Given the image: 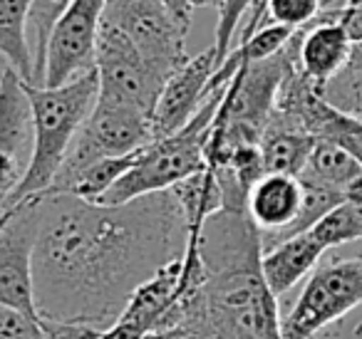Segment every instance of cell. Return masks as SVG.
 <instances>
[{"mask_svg": "<svg viewBox=\"0 0 362 339\" xmlns=\"http://www.w3.org/2000/svg\"><path fill=\"white\" fill-rule=\"evenodd\" d=\"M37 198L33 273L42 319L105 332L132 295L187 250L189 225L171 191L122 206L70 194Z\"/></svg>", "mask_w": 362, "mask_h": 339, "instance_id": "cell-1", "label": "cell"}, {"mask_svg": "<svg viewBox=\"0 0 362 339\" xmlns=\"http://www.w3.org/2000/svg\"><path fill=\"white\" fill-rule=\"evenodd\" d=\"M202 280L181 297L174 327L187 339H286L278 297L261 273L263 235L246 203H223L197 240Z\"/></svg>", "mask_w": 362, "mask_h": 339, "instance_id": "cell-2", "label": "cell"}, {"mask_svg": "<svg viewBox=\"0 0 362 339\" xmlns=\"http://www.w3.org/2000/svg\"><path fill=\"white\" fill-rule=\"evenodd\" d=\"M23 85H25L33 107L35 151H33L28 176L18 186L8 210L21 201L50 191L57 171L62 169L67 154H70V146L75 141L77 131L82 129L90 112L95 109L97 95H100L97 72H87V75L60 87H37L28 85V82H23Z\"/></svg>", "mask_w": 362, "mask_h": 339, "instance_id": "cell-3", "label": "cell"}, {"mask_svg": "<svg viewBox=\"0 0 362 339\" xmlns=\"http://www.w3.org/2000/svg\"><path fill=\"white\" fill-rule=\"evenodd\" d=\"M228 85L216 90L206 100V105L197 112L192 121L181 131L166 139L151 141L139 151V159L105 196L102 206H122L129 201L144 198L151 194H164L179 186L181 181L192 179L206 169V144L211 136L214 117L218 112Z\"/></svg>", "mask_w": 362, "mask_h": 339, "instance_id": "cell-4", "label": "cell"}, {"mask_svg": "<svg viewBox=\"0 0 362 339\" xmlns=\"http://www.w3.org/2000/svg\"><path fill=\"white\" fill-rule=\"evenodd\" d=\"M151 141H154V134H151L149 114H144L136 107L97 97L95 109L90 112L82 129L77 131L70 154H67L62 169L57 171L55 184L50 186L47 194H65L72 181L92 164L134 154V151L149 146Z\"/></svg>", "mask_w": 362, "mask_h": 339, "instance_id": "cell-5", "label": "cell"}, {"mask_svg": "<svg viewBox=\"0 0 362 339\" xmlns=\"http://www.w3.org/2000/svg\"><path fill=\"white\" fill-rule=\"evenodd\" d=\"M357 304H362V255L322 265L308 278L296 304L283 317V337L315 339L320 329L342 319Z\"/></svg>", "mask_w": 362, "mask_h": 339, "instance_id": "cell-6", "label": "cell"}, {"mask_svg": "<svg viewBox=\"0 0 362 339\" xmlns=\"http://www.w3.org/2000/svg\"><path fill=\"white\" fill-rule=\"evenodd\" d=\"M95 72L100 80V100L119 102L154 114L159 95L171 75L151 65L119 30L102 20L97 37Z\"/></svg>", "mask_w": 362, "mask_h": 339, "instance_id": "cell-7", "label": "cell"}, {"mask_svg": "<svg viewBox=\"0 0 362 339\" xmlns=\"http://www.w3.org/2000/svg\"><path fill=\"white\" fill-rule=\"evenodd\" d=\"M105 23L119 30L151 65L174 75L189 60L187 28L161 6L159 0H107Z\"/></svg>", "mask_w": 362, "mask_h": 339, "instance_id": "cell-8", "label": "cell"}, {"mask_svg": "<svg viewBox=\"0 0 362 339\" xmlns=\"http://www.w3.org/2000/svg\"><path fill=\"white\" fill-rule=\"evenodd\" d=\"M107 0H70L50 32L37 87H60L95 72L97 37L105 20Z\"/></svg>", "mask_w": 362, "mask_h": 339, "instance_id": "cell-9", "label": "cell"}, {"mask_svg": "<svg viewBox=\"0 0 362 339\" xmlns=\"http://www.w3.org/2000/svg\"><path fill=\"white\" fill-rule=\"evenodd\" d=\"M37 240V198H25L8 210L0 228V304L28 317L40 319L35 304V258Z\"/></svg>", "mask_w": 362, "mask_h": 339, "instance_id": "cell-10", "label": "cell"}, {"mask_svg": "<svg viewBox=\"0 0 362 339\" xmlns=\"http://www.w3.org/2000/svg\"><path fill=\"white\" fill-rule=\"evenodd\" d=\"M35 151V124L25 85L8 72L0 90V215L6 213L18 186L28 176Z\"/></svg>", "mask_w": 362, "mask_h": 339, "instance_id": "cell-11", "label": "cell"}, {"mask_svg": "<svg viewBox=\"0 0 362 339\" xmlns=\"http://www.w3.org/2000/svg\"><path fill=\"white\" fill-rule=\"evenodd\" d=\"M218 70L216 47H206L202 55L189 57L169 82L164 85L159 95V102L151 114V134L154 141L181 131L189 121L197 117V112L206 105V100L214 95L211 82Z\"/></svg>", "mask_w": 362, "mask_h": 339, "instance_id": "cell-12", "label": "cell"}, {"mask_svg": "<svg viewBox=\"0 0 362 339\" xmlns=\"http://www.w3.org/2000/svg\"><path fill=\"white\" fill-rule=\"evenodd\" d=\"M352 50L355 42L340 23V13H322L310 28L298 32V70L325 92V87L347 70Z\"/></svg>", "mask_w": 362, "mask_h": 339, "instance_id": "cell-13", "label": "cell"}, {"mask_svg": "<svg viewBox=\"0 0 362 339\" xmlns=\"http://www.w3.org/2000/svg\"><path fill=\"white\" fill-rule=\"evenodd\" d=\"M251 220L263 235V245L283 235L303 208V184L298 176L263 174L251 186L246 198Z\"/></svg>", "mask_w": 362, "mask_h": 339, "instance_id": "cell-14", "label": "cell"}, {"mask_svg": "<svg viewBox=\"0 0 362 339\" xmlns=\"http://www.w3.org/2000/svg\"><path fill=\"white\" fill-rule=\"evenodd\" d=\"M315 136L305 131L300 121L283 112H273L266 131L261 136V159L266 174L300 176L315 146Z\"/></svg>", "mask_w": 362, "mask_h": 339, "instance_id": "cell-15", "label": "cell"}, {"mask_svg": "<svg viewBox=\"0 0 362 339\" xmlns=\"http://www.w3.org/2000/svg\"><path fill=\"white\" fill-rule=\"evenodd\" d=\"M322 253H325V248L317 243L310 230L303 235H296V238L281 240V243L263 250L261 273L266 278L271 292L276 297H281L288 290L296 287L305 275H310L315 270Z\"/></svg>", "mask_w": 362, "mask_h": 339, "instance_id": "cell-16", "label": "cell"}, {"mask_svg": "<svg viewBox=\"0 0 362 339\" xmlns=\"http://www.w3.org/2000/svg\"><path fill=\"white\" fill-rule=\"evenodd\" d=\"M298 179L313 181L345 196V201L362 198V166L332 141L317 139L305 169Z\"/></svg>", "mask_w": 362, "mask_h": 339, "instance_id": "cell-17", "label": "cell"}, {"mask_svg": "<svg viewBox=\"0 0 362 339\" xmlns=\"http://www.w3.org/2000/svg\"><path fill=\"white\" fill-rule=\"evenodd\" d=\"M35 0H0V57L23 82L35 85V55L30 45V11Z\"/></svg>", "mask_w": 362, "mask_h": 339, "instance_id": "cell-18", "label": "cell"}, {"mask_svg": "<svg viewBox=\"0 0 362 339\" xmlns=\"http://www.w3.org/2000/svg\"><path fill=\"white\" fill-rule=\"evenodd\" d=\"M139 151L127 154V156H117V159L97 161V164H92L90 169H85L72 181L65 194L77 196V198L87 201V203H100L102 196H105L122 176L129 174V169L136 164V159H139Z\"/></svg>", "mask_w": 362, "mask_h": 339, "instance_id": "cell-19", "label": "cell"}, {"mask_svg": "<svg viewBox=\"0 0 362 339\" xmlns=\"http://www.w3.org/2000/svg\"><path fill=\"white\" fill-rule=\"evenodd\" d=\"M310 233L325 250L352 243V240H362V203H357V201L340 203Z\"/></svg>", "mask_w": 362, "mask_h": 339, "instance_id": "cell-20", "label": "cell"}, {"mask_svg": "<svg viewBox=\"0 0 362 339\" xmlns=\"http://www.w3.org/2000/svg\"><path fill=\"white\" fill-rule=\"evenodd\" d=\"M67 6H70V0H35L33 3L28 30H30V45H33V55H35V85L42 82V62H45L50 32Z\"/></svg>", "mask_w": 362, "mask_h": 339, "instance_id": "cell-21", "label": "cell"}, {"mask_svg": "<svg viewBox=\"0 0 362 339\" xmlns=\"http://www.w3.org/2000/svg\"><path fill=\"white\" fill-rule=\"evenodd\" d=\"M296 32L281 25H263L258 30H253L251 35L238 37V45L233 47V52L238 55L241 65H253V62H263L276 57L281 50H286V45L293 40Z\"/></svg>", "mask_w": 362, "mask_h": 339, "instance_id": "cell-22", "label": "cell"}, {"mask_svg": "<svg viewBox=\"0 0 362 339\" xmlns=\"http://www.w3.org/2000/svg\"><path fill=\"white\" fill-rule=\"evenodd\" d=\"M325 100L347 114L362 117V45H355L347 70L325 87Z\"/></svg>", "mask_w": 362, "mask_h": 339, "instance_id": "cell-23", "label": "cell"}, {"mask_svg": "<svg viewBox=\"0 0 362 339\" xmlns=\"http://www.w3.org/2000/svg\"><path fill=\"white\" fill-rule=\"evenodd\" d=\"M322 16V0H266V18L271 25L300 32Z\"/></svg>", "mask_w": 362, "mask_h": 339, "instance_id": "cell-24", "label": "cell"}, {"mask_svg": "<svg viewBox=\"0 0 362 339\" xmlns=\"http://www.w3.org/2000/svg\"><path fill=\"white\" fill-rule=\"evenodd\" d=\"M256 0H223L221 11H218V23H216V35H214V47H216L218 67L223 65L228 55L233 50V42L238 37V30L243 25V18L253 8Z\"/></svg>", "mask_w": 362, "mask_h": 339, "instance_id": "cell-25", "label": "cell"}, {"mask_svg": "<svg viewBox=\"0 0 362 339\" xmlns=\"http://www.w3.org/2000/svg\"><path fill=\"white\" fill-rule=\"evenodd\" d=\"M37 332H40V319L0 304V339H35Z\"/></svg>", "mask_w": 362, "mask_h": 339, "instance_id": "cell-26", "label": "cell"}, {"mask_svg": "<svg viewBox=\"0 0 362 339\" xmlns=\"http://www.w3.org/2000/svg\"><path fill=\"white\" fill-rule=\"evenodd\" d=\"M100 329L85 327V324H67V322H52V319L40 317V332L35 339H97Z\"/></svg>", "mask_w": 362, "mask_h": 339, "instance_id": "cell-27", "label": "cell"}, {"mask_svg": "<svg viewBox=\"0 0 362 339\" xmlns=\"http://www.w3.org/2000/svg\"><path fill=\"white\" fill-rule=\"evenodd\" d=\"M340 23L345 25L347 35L355 45H362V3L340 13Z\"/></svg>", "mask_w": 362, "mask_h": 339, "instance_id": "cell-28", "label": "cell"}, {"mask_svg": "<svg viewBox=\"0 0 362 339\" xmlns=\"http://www.w3.org/2000/svg\"><path fill=\"white\" fill-rule=\"evenodd\" d=\"M159 3L176 18V23H179L181 28H187L189 30V25H192V16H194L192 0H159Z\"/></svg>", "mask_w": 362, "mask_h": 339, "instance_id": "cell-29", "label": "cell"}, {"mask_svg": "<svg viewBox=\"0 0 362 339\" xmlns=\"http://www.w3.org/2000/svg\"><path fill=\"white\" fill-rule=\"evenodd\" d=\"M146 339H187L179 329H166V332H156V334H149Z\"/></svg>", "mask_w": 362, "mask_h": 339, "instance_id": "cell-30", "label": "cell"}, {"mask_svg": "<svg viewBox=\"0 0 362 339\" xmlns=\"http://www.w3.org/2000/svg\"><path fill=\"white\" fill-rule=\"evenodd\" d=\"M192 6H194V11H197V8H218V11H221L223 0H192Z\"/></svg>", "mask_w": 362, "mask_h": 339, "instance_id": "cell-31", "label": "cell"}, {"mask_svg": "<svg viewBox=\"0 0 362 339\" xmlns=\"http://www.w3.org/2000/svg\"><path fill=\"white\" fill-rule=\"evenodd\" d=\"M8 72H11V65H8L6 57H0V90H3V82H6Z\"/></svg>", "mask_w": 362, "mask_h": 339, "instance_id": "cell-32", "label": "cell"}, {"mask_svg": "<svg viewBox=\"0 0 362 339\" xmlns=\"http://www.w3.org/2000/svg\"><path fill=\"white\" fill-rule=\"evenodd\" d=\"M6 218H8V210L3 215H0V228H3V225H6Z\"/></svg>", "mask_w": 362, "mask_h": 339, "instance_id": "cell-33", "label": "cell"}]
</instances>
